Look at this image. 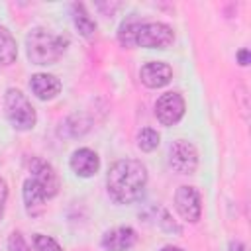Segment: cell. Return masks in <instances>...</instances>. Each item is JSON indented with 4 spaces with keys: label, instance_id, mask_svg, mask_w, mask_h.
I'll use <instances>...</instances> for the list:
<instances>
[{
    "label": "cell",
    "instance_id": "cell-13",
    "mask_svg": "<svg viewBox=\"0 0 251 251\" xmlns=\"http://www.w3.org/2000/svg\"><path fill=\"white\" fill-rule=\"evenodd\" d=\"M45 200L47 196L43 194V190L31 180L27 178L24 182V204H25V212L29 216H41L45 212Z\"/></svg>",
    "mask_w": 251,
    "mask_h": 251
},
{
    "label": "cell",
    "instance_id": "cell-22",
    "mask_svg": "<svg viewBox=\"0 0 251 251\" xmlns=\"http://www.w3.org/2000/svg\"><path fill=\"white\" fill-rule=\"evenodd\" d=\"M237 59H239V65H249V51L247 49H241L239 53H237Z\"/></svg>",
    "mask_w": 251,
    "mask_h": 251
},
{
    "label": "cell",
    "instance_id": "cell-19",
    "mask_svg": "<svg viewBox=\"0 0 251 251\" xmlns=\"http://www.w3.org/2000/svg\"><path fill=\"white\" fill-rule=\"evenodd\" d=\"M8 247H10V251H31V249L27 247V243H25V239H24V235H22L20 231H14V233L10 235V239H8Z\"/></svg>",
    "mask_w": 251,
    "mask_h": 251
},
{
    "label": "cell",
    "instance_id": "cell-10",
    "mask_svg": "<svg viewBox=\"0 0 251 251\" xmlns=\"http://www.w3.org/2000/svg\"><path fill=\"white\" fill-rule=\"evenodd\" d=\"M135 241H137V233L127 226L114 227L102 235V247L108 251H127L129 247L135 245Z\"/></svg>",
    "mask_w": 251,
    "mask_h": 251
},
{
    "label": "cell",
    "instance_id": "cell-23",
    "mask_svg": "<svg viewBox=\"0 0 251 251\" xmlns=\"http://www.w3.org/2000/svg\"><path fill=\"white\" fill-rule=\"evenodd\" d=\"M229 249H231V251H241V249H243V245H241L239 241H233V243L229 245Z\"/></svg>",
    "mask_w": 251,
    "mask_h": 251
},
{
    "label": "cell",
    "instance_id": "cell-20",
    "mask_svg": "<svg viewBox=\"0 0 251 251\" xmlns=\"http://www.w3.org/2000/svg\"><path fill=\"white\" fill-rule=\"evenodd\" d=\"M161 218H163V220H159V224H161V226H163L167 231H175V233H180V226L173 222V218H171V214H169V212L161 210Z\"/></svg>",
    "mask_w": 251,
    "mask_h": 251
},
{
    "label": "cell",
    "instance_id": "cell-7",
    "mask_svg": "<svg viewBox=\"0 0 251 251\" xmlns=\"http://www.w3.org/2000/svg\"><path fill=\"white\" fill-rule=\"evenodd\" d=\"M29 171H31V180L43 190V194L47 196V198H53L57 192H59V188H61V182H59V176H57V173H55V169L47 163V161H43V159H31L29 161Z\"/></svg>",
    "mask_w": 251,
    "mask_h": 251
},
{
    "label": "cell",
    "instance_id": "cell-3",
    "mask_svg": "<svg viewBox=\"0 0 251 251\" xmlns=\"http://www.w3.org/2000/svg\"><path fill=\"white\" fill-rule=\"evenodd\" d=\"M4 110H6V118L10 120V124L16 129H31L37 122L35 110L31 106V102L27 100V96L18 90V88H8L4 94Z\"/></svg>",
    "mask_w": 251,
    "mask_h": 251
},
{
    "label": "cell",
    "instance_id": "cell-4",
    "mask_svg": "<svg viewBox=\"0 0 251 251\" xmlns=\"http://www.w3.org/2000/svg\"><path fill=\"white\" fill-rule=\"evenodd\" d=\"M175 41V31L167 24L161 22H149L137 25L135 31V47H147V49H167Z\"/></svg>",
    "mask_w": 251,
    "mask_h": 251
},
{
    "label": "cell",
    "instance_id": "cell-5",
    "mask_svg": "<svg viewBox=\"0 0 251 251\" xmlns=\"http://www.w3.org/2000/svg\"><path fill=\"white\" fill-rule=\"evenodd\" d=\"M169 165L180 175H192L198 167L196 147L184 139H176L169 149Z\"/></svg>",
    "mask_w": 251,
    "mask_h": 251
},
{
    "label": "cell",
    "instance_id": "cell-9",
    "mask_svg": "<svg viewBox=\"0 0 251 251\" xmlns=\"http://www.w3.org/2000/svg\"><path fill=\"white\" fill-rule=\"evenodd\" d=\"M139 78L141 82L147 86V88H161L165 84L171 82L173 78V69L167 65V63H161V61H151V63H145L139 71Z\"/></svg>",
    "mask_w": 251,
    "mask_h": 251
},
{
    "label": "cell",
    "instance_id": "cell-1",
    "mask_svg": "<svg viewBox=\"0 0 251 251\" xmlns=\"http://www.w3.org/2000/svg\"><path fill=\"white\" fill-rule=\"evenodd\" d=\"M147 184V169L141 161L120 159L116 161L106 176V188L114 202L131 204L143 196Z\"/></svg>",
    "mask_w": 251,
    "mask_h": 251
},
{
    "label": "cell",
    "instance_id": "cell-24",
    "mask_svg": "<svg viewBox=\"0 0 251 251\" xmlns=\"http://www.w3.org/2000/svg\"><path fill=\"white\" fill-rule=\"evenodd\" d=\"M161 251H182L180 247H175V245H167V247H163Z\"/></svg>",
    "mask_w": 251,
    "mask_h": 251
},
{
    "label": "cell",
    "instance_id": "cell-15",
    "mask_svg": "<svg viewBox=\"0 0 251 251\" xmlns=\"http://www.w3.org/2000/svg\"><path fill=\"white\" fill-rule=\"evenodd\" d=\"M18 57V45L12 33L0 25V65H12Z\"/></svg>",
    "mask_w": 251,
    "mask_h": 251
},
{
    "label": "cell",
    "instance_id": "cell-21",
    "mask_svg": "<svg viewBox=\"0 0 251 251\" xmlns=\"http://www.w3.org/2000/svg\"><path fill=\"white\" fill-rule=\"evenodd\" d=\"M6 200H8V184H6L4 178H0V220H2V216H4Z\"/></svg>",
    "mask_w": 251,
    "mask_h": 251
},
{
    "label": "cell",
    "instance_id": "cell-14",
    "mask_svg": "<svg viewBox=\"0 0 251 251\" xmlns=\"http://www.w3.org/2000/svg\"><path fill=\"white\" fill-rule=\"evenodd\" d=\"M71 14H73V22H75L78 33L86 39H92L94 33H96V22L90 18V14L84 10V6L82 4H73Z\"/></svg>",
    "mask_w": 251,
    "mask_h": 251
},
{
    "label": "cell",
    "instance_id": "cell-6",
    "mask_svg": "<svg viewBox=\"0 0 251 251\" xmlns=\"http://www.w3.org/2000/svg\"><path fill=\"white\" fill-rule=\"evenodd\" d=\"M155 116L163 126H175L184 116V100L178 92H165L155 102Z\"/></svg>",
    "mask_w": 251,
    "mask_h": 251
},
{
    "label": "cell",
    "instance_id": "cell-17",
    "mask_svg": "<svg viewBox=\"0 0 251 251\" xmlns=\"http://www.w3.org/2000/svg\"><path fill=\"white\" fill-rule=\"evenodd\" d=\"M159 133L151 127H143L139 133H137V145L141 151H153L157 145H159Z\"/></svg>",
    "mask_w": 251,
    "mask_h": 251
},
{
    "label": "cell",
    "instance_id": "cell-16",
    "mask_svg": "<svg viewBox=\"0 0 251 251\" xmlns=\"http://www.w3.org/2000/svg\"><path fill=\"white\" fill-rule=\"evenodd\" d=\"M137 25H139V22H135V20H127V22H124L120 25L118 41L122 43V47H127V49L135 47V31H137Z\"/></svg>",
    "mask_w": 251,
    "mask_h": 251
},
{
    "label": "cell",
    "instance_id": "cell-2",
    "mask_svg": "<svg viewBox=\"0 0 251 251\" xmlns=\"http://www.w3.org/2000/svg\"><path fill=\"white\" fill-rule=\"evenodd\" d=\"M69 45V39L57 33H51L49 29L35 27L25 37L27 57L35 65H51L59 61Z\"/></svg>",
    "mask_w": 251,
    "mask_h": 251
},
{
    "label": "cell",
    "instance_id": "cell-18",
    "mask_svg": "<svg viewBox=\"0 0 251 251\" xmlns=\"http://www.w3.org/2000/svg\"><path fill=\"white\" fill-rule=\"evenodd\" d=\"M33 247H35V251H63V247L53 237L43 235V233L33 235Z\"/></svg>",
    "mask_w": 251,
    "mask_h": 251
},
{
    "label": "cell",
    "instance_id": "cell-12",
    "mask_svg": "<svg viewBox=\"0 0 251 251\" xmlns=\"http://www.w3.org/2000/svg\"><path fill=\"white\" fill-rule=\"evenodd\" d=\"M29 88L31 92L39 98V100H51L61 92V82L57 76L47 75V73H37L31 76L29 80Z\"/></svg>",
    "mask_w": 251,
    "mask_h": 251
},
{
    "label": "cell",
    "instance_id": "cell-11",
    "mask_svg": "<svg viewBox=\"0 0 251 251\" xmlns=\"http://www.w3.org/2000/svg\"><path fill=\"white\" fill-rule=\"evenodd\" d=\"M71 169L78 175V176H92L96 175V171L100 169V159L94 151L82 147V149H76L71 157Z\"/></svg>",
    "mask_w": 251,
    "mask_h": 251
},
{
    "label": "cell",
    "instance_id": "cell-8",
    "mask_svg": "<svg viewBox=\"0 0 251 251\" xmlns=\"http://www.w3.org/2000/svg\"><path fill=\"white\" fill-rule=\"evenodd\" d=\"M175 208L186 222H198L202 214V202L200 194L194 186H180L175 192Z\"/></svg>",
    "mask_w": 251,
    "mask_h": 251
}]
</instances>
